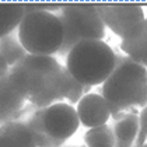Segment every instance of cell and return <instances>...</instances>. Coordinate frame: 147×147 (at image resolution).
Instances as JSON below:
<instances>
[{"label": "cell", "mask_w": 147, "mask_h": 147, "mask_svg": "<svg viewBox=\"0 0 147 147\" xmlns=\"http://www.w3.org/2000/svg\"><path fill=\"white\" fill-rule=\"evenodd\" d=\"M9 80L17 94L36 108L62 102L69 88L67 70L53 56L27 55L10 67Z\"/></svg>", "instance_id": "6da1fadb"}, {"label": "cell", "mask_w": 147, "mask_h": 147, "mask_svg": "<svg viewBox=\"0 0 147 147\" xmlns=\"http://www.w3.org/2000/svg\"><path fill=\"white\" fill-rule=\"evenodd\" d=\"M102 97L116 121L127 109L147 105V69L129 56L116 55V66L102 83Z\"/></svg>", "instance_id": "7a4b0ae2"}, {"label": "cell", "mask_w": 147, "mask_h": 147, "mask_svg": "<svg viewBox=\"0 0 147 147\" xmlns=\"http://www.w3.org/2000/svg\"><path fill=\"white\" fill-rule=\"evenodd\" d=\"M116 66V53L104 41H84L71 48L66 56V70L83 86H98Z\"/></svg>", "instance_id": "3957f363"}, {"label": "cell", "mask_w": 147, "mask_h": 147, "mask_svg": "<svg viewBox=\"0 0 147 147\" xmlns=\"http://www.w3.org/2000/svg\"><path fill=\"white\" fill-rule=\"evenodd\" d=\"M18 39L28 55L52 56L63 44V27L55 13L34 11L24 14L17 27Z\"/></svg>", "instance_id": "277c9868"}, {"label": "cell", "mask_w": 147, "mask_h": 147, "mask_svg": "<svg viewBox=\"0 0 147 147\" xmlns=\"http://www.w3.org/2000/svg\"><path fill=\"white\" fill-rule=\"evenodd\" d=\"M63 27V44L57 52L67 56L73 46L84 41H102L105 25L94 4H66L56 14Z\"/></svg>", "instance_id": "5b68a950"}, {"label": "cell", "mask_w": 147, "mask_h": 147, "mask_svg": "<svg viewBox=\"0 0 147 147\" xmlns=\"http://www.w3.org/2000/svg\"><path fill=\"white\" fill-rule=\"evenodd\" d=\"M95 9L104 25L122 39L146 18L144 10L139 4H98Z\"/></svg>", "instance_id": "8992f818"}, {"label": "cell", "mask_w": 147, "mask_h": 147, "mask_svg": "<svg viewBox=\"0 0 147 147\" xmlns=\"http://www.w3.org/2000/svg\"><path fill=\"white\" fill-rule=\"evenodd\" d=\"M42 125L49 137L63 143L76 133L80 121L73 105L67 102H56L44 108Z\"/></svg>", "instance_id": "52a82bcc"}, {"label": "cell", "mask_w": 147, "mask_h": 147, "mask_svg": "<svg viewBox=\"0 0 147 147\" xmlns=\"http://www.w3.org/2000/svg\"><path fill=\"white\" fill-rule=\"evenodd\" d=\"M76 111L80 123L88 129L107 125L108 119L111 118L108 102L97 92H87L79 101Z\"/></svg>", "instance_id": "ba28073f"}, {"label": "cell", "mask_w": 147, "mask_h": 147, "mask_svg": "<svg viewBox=\"0 0 147 147\" xmlns=\"http://www.w3.org/2000/svg\"><path fill=\"white\" fill-rule=\"evenodd\" d=\"M121 51L147 69V18L121 41Z\"/></svg>", "instance_id": "9c48e42d"}, {"label": "cell", "mask_w": 147, "mask_h": 147, "mask_svg": "<svg viewBox=\"0 0 147 147\" xmlns=\"http://www.w3.org/2000/svg\"><path fill=\"white\" fill-rule=\"evenodd\" d=\"M25 100L21 98L10 84L9 74L0 79V126L14 121L23 109Z\"/></svg>", "instance_id": "30bf717a"}, {"label": "cell", "mask_w": 147, "mask_h": 147, "mask_svg": "<svg viewBox=\"0 0 147 147\" xmlns=\"http://www.w3.org/2000/svg\"><path fill=\"white\" fill-rule=\"evenodd\" d=\"M0 147H36V144L28 125L11 121L0 126Z\"/></svg>", "instance_id": "8fae6325"}, {"label": "cell", "mask_w": 147, "mask_h": 147, "mask_svg": "<svg viewBox=\"0 0 147 147\" xmlns=\"http://www.w3.org/2000/svg\"><path fill=\"white\" fill-rule=\"evenodd\" d=\"M115 136V147H133L139 135V115L126 112L118 118L112 126Z\"/></svg>", "instance_id": "7c38bea8"}, {"label": "cell", "mask_w": 147, "mask_h": 147, "mask_svg": "<svg viewBox=\"0 0 147 147\" xmlns=\"http://www.w3.org/2000/svg\"><path fill=\"white\" fill-rule=\"evenodd\" d=\"M24 14V3H0V38L17 30Z\"/></svg>", "instance_id": "4fadbf2b"}, {"label": "cell", "mask_w": 147, "mask_h": 147, "mask_svg": "<svg viewBox=\"0 0 147 147\" xmlns=\"http://www.w3.org/2000/svg\"><path fill=\"white\" fill-rule=\"evenodd\" d=\"M0 55L6 59L10 67L16 66L18 62H21L28 55L18 39L17 30L0 38Z\"/></svg>", "instance_id": "5bb4252c"}, {"label": "cell", "mask_w": 147, "mask_h": 147, "mask_svg": "<svg viewBox=\"0 0 147 147\" xmlns=\"http://www.w3.org/2000/svg\"><path fill=\"white\" fill-rule=\"evenodd\" d=\"M42 112H44V108L35 109L34 112L30 115L28 121L25 122L28 125L32 136H34L35 144H36V147H59L60 144H63L62 142H57V140L46 135L44 125H42Z\"/></svg>", "instance_id": "9a60e30c"}, {"label": "cell", "mask_w": 147, "mask_h": 147, "mask_svg": "<svg viewBox=\"0 0 147 147\" xmlns=\"http://www.w3.org/2000/svg\"><path fill=\"white\" fill-rule=\"evenodd\" d=\"M86 147H115V136L111 126L102 125L88 129L84 135Z\"/></svg>", "instance_id": "2e32d148"}, {"label": "cell", "mask_w": 147, "mask_h": 147, "mask_svg": "<svg viewBox=\"0 0 147 147\" xmlns=\"http://www.w3.org/2000/svg\"><path fill=\"white\" fill-rule=\"evenodd\" d=\"M67 81H69V88L67 94H66V100L69 101V104H79V101L87 94V91L90 90L91 87L88 86H83L80 84L77 80H74L67 71Z\"/></svg>", "instance_id": "e0dca14e"}, {"label": "cell", "mask_w": 147, "mask_h": 147, "mask_svg": "<svg viewBox=\"0 0 147 147\" xmlns=\"http://www.w3.org/2000/svg\"><path fill=\"white\" fill-rule=\"evenodd\" d=\"M147 142V105L142 109V112L139 115V135L136 137V146L140 147L146 144Z\"/></svg>", "instance_id": "ac0fdd59"}, {"label": "cell", "mask_w": 147, "mask_h": 147, "mask_svg": "<svg viewBox=\"0 0 147 147\" xmlns=\"http://www.w3.org/2000/svg\"><path fill=\"white\" fill-rule=\"evenodd\" d=\"M9 71H10V66H9V63L6 62V59L0 55V79L1 77H4V76H7L9 74Z\"/></svg>", "instance_id": "d6986e66"}, {"label": "cell", "mask_w": 147, "mask_h": 147, "mask_svg": "<svg viewBox=\"0 0 147 147\" xmlns=\"http://www.w3.org/2000/svg\"><path fill=\"white\" fill-rule=\"evenodd\" d=\"M80 147H84V146H80Z\"/></svg>", "instance_id": "ffe728a7"}]
</instances>
